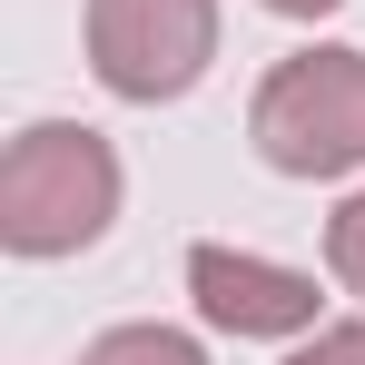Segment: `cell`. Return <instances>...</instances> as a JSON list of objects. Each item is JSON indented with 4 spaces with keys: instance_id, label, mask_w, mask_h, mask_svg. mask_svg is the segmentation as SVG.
<instances>
[{
    "instance_id": "obj_6",
    "label": "cell",
    "mask_w": 365,
    "mask_h": 365,
    "mask_svg": "<svg viewBox=\"0 0 365 365\" xmlns=\"http://www.w3.org/2000/svg\"><path fill=\"white\" fill-rule=\"evenodd\" d=\"M326 267H336V277H346V287L365 297V187L346 197V207H336V217H326Z\"/></svg>"
},
{
    "instance_id": "obj_1",
    "label": "cell",
    "mask_w": 365,
    "mask_h": 365,
    "mask_svg": "<svg viewBox=\"0 0 365 365\" xmlns=\"http://www.w3.org/2000/svg\"><path fill=\"white\" fill-rule=\"evenodd\" d=\"M119 217V148L99 128L40 119L0 158V247L10 257H69Z\"/></svg>"
},
{
    "instance_id": "obj_2",
    "label": "cell",
    "mask_w": 365,
    "mask_h": 365,
    "mask_svg": "<svg viewBox=\"0 0 365 365\" xmlns=\"http://www.w3.org/2000/svg\"><path fill=\"white\" fill-rule=\"evenodd\" d=\"M247 138L277 178H346L365 168V50H297L267 69Z\"/></svg>"
},
{
    "instance_id": "obj_5",
    "label": "cell",
    "mask_w": 365,
    "mask_h": 365,
    "mask_svg": "<svg viewBox=\"0 0 365 365\" xmlns=\"http://www.w3.org/2000/svg\"><path fill=\"white\" fill-rule=\"evenodd\" d=\"M79 365H207V356H197V336H178V326H109Z\"/></svg>"
},
{
    "instance_id": "obj_7",
    "label": "cell",
    "mask_w": 365,
    "mask_h": 365,
    "mask_svg": "<svg viewBox=\"0 0 365 365\" xmlns=\"http://www.w3.org/2000/svg\"><path fill=\"white\" fill-rule=\"evenodd\" d=\"M297 365H365V316L356 326H316V336L297 346Z\"/></svg>"
},
{
    "instance_id": "obj_3",
    "label": "cell",
    "mask_w": 365,
    "mask_h": 365,
    "mask_svg": "<svg viewBox=\"0 0 365 365\" xmlns=\"http://www.w3.org/2000/svg\"><path fill=\"white\" fill-rule=\"evenodd\" d=\"M217 60V0H89V69L109 99H178Z\"/></svg>"
},
{
    "instance_id": "obj_8",
    "label": "cell",
    "mask_w": 365,
    "mask_h": 365,
    "mask_svg": "<svg viewBox=\"0 0 365 365\" xmlns=\"http://www.w3.org/2000/svg\"><path fill=\"white\" fill-rule=\"evenodd\" d=\"M267 10H287V20H326V10H346V0H267Z\"/></svg>"
},
{
    "instance_id": "obj_4",
    "label": "cell",
    "mask_w": 365,
    "mask_h": 365,
    "mask_svg": "<svg viewBox=\"0 0 365 365\" xmlns=\"http://www.w3.org/2000/svg\"><path fill=\"white\" fill-rule=\"evenodd\" d=\"M187 297L217 336H316V277L237 247H187Z\"/></svg>"
}]
</instances>
